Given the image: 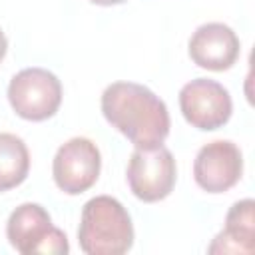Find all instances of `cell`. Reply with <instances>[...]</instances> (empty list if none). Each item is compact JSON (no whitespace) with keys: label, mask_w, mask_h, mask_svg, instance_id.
Instances as JSON below:
<instances>
[{"label":"cell","mask_w":255,"mask_h":255,"mask_svg":"<svg viewBox=\"0 0 255 255\" xmlns=\"http://www.w3.org/2000/svg\"><path fill=\"white\" fill-rule=\"evenodd\" d=\"M187 52L193 64L209 72L229 70L241 52V42L235 30L223 22L201 24L189 38Z\"/></svg>","instance_id":"obj_9"},{"label":"cell","mask_w":255,"mask_h":255,"mask_svg":"<svg viewBox=\"0 0 255 255\" xmlns=\"http://www.w3.org/2000/svg\"><path fill=\"white\" fill-rule=\"evenodd\" d=\"M126 179L129 191L145 203L165 199L177 179V165L173 153L165 145L157 147H135L129 155Z\"/></svg>","instance_id":"obj_5"},{"label":"cell","mask_w":255,"mask_h":255,"mask_svg":"<svg viewBox=\"0 0 255 255\" xmlns=\"http://www.w3.org/2000/svg\"><path fill=\"white\" fill-rule=\"evenodd\" d=\"M90 2L96 6H116V4H124L128 0H90Z\"/></svg>","instance_id":"obj_13"},{"label":"cell","mask_w":255,"mask_h":255,"mask_svg":"<svg viewBox=\"0 0 255 255\" xmlns=\"http://www.w3.org/2000/svg\"><path fill=\"white\" fill-rule=\"evenodd\" d=\"M30 173V151L16 133L0 131V193L26 181Z\"/></svg>","instance_id":"obj_11"},{"label":"cell","mask_w":255,"mask_h":255,"mask_svg":"<svg viewBox=\"0 0 255 255\" xmlns=\"http://www.w3.org/2000/svg\"><path fill=\"white\" fill-rule=\"evenodd\" d=\"M179 110L191 128L215 131L229 122L233 102L223 84L209 78H195L179 90Z\"/></svg>","instance_id":"obj_7"},{"label":"cell","mask_w":255,"mask_h":255,"mask_svg":"<svg viewBox=\"0 0 255 255\" xmlns=\"http://www.w3.org/2000/svg\"><path fill=\"white\" fill-rule=\"evenodd\" d=\"M102 153L90 137H72L62 143L52 161V177L60 191L80 195L92 189L100 177Z\"/></svg>","instance_id":"obj_6"},{"label":"cell","mask_w":255,"mask_h":255,"mask_svg":"<svg viewBox=\"0 0 255 255\" xmlns=\"http://www.w3.org/2000/svg\"><path fill=\"white\" fill-rule=\"evenodd\" d=\"M8 102L22 120L44 122L60 110L62 82L46 68H24L8 84Z\"/></svg>","instance_id":"obj_4"},{"label":"cell","mask_w":255,"mask_h":255,"mask_svg":"<svg viewBox=\"0 0 255 255\" xmlns=\"http://www.w3.org/2000/svg\"><path fill=\"white\" fill-rule=\"evenodd\" d=\"M8 243L22 255H68L70 243L62 229L52 225L50 213L40 203L18 205L6 221Z\"/></svg>","instance_id":"obj_3"},{"label":"cell","mask_w":255,"mask_h":255,"mask_svg":"<svg viewBox=\"0 0 255 255\" xmlns=\"http://www.w3.org/2000/svg\"><path fill=\"white\" fill-rule=\"evenodd\" d=\"M80 249L88 255H124L133 245V223L128 209L112 195H96L82 207Z\"/></svg>","instance_id":"obj_2"},{"label":"cell","mask_w":255,"mask_h":255,"mask_svg":"<svg viewBox=\"0 0 255 255\" xmlns=\"http://www.w3.org/2000/svg\"><path fill=\"white\" fill-rule=\"evenodd\" d=\"M243 175V153L229 139H215L199 147L193 159V179L207 193H225Z\"/></svg>","instance_id":"obj_8"},{"label":"cell","mask_w":255,"mask_h":255,"mask_svg":"<svg viewBox=\"0 0 255 255\" xmlns=\"http://www.w3.org/2000/svg\"><path fill=\"white\" fill-rule=\"evenodd\" d=\"M6 52H8V40H6V36H4V32H2V28H0V62L4 60V56H6Z\"/></svg>","instance_id":"obj_12"},{"label":"cell","mask_w":255,"mask_h":255,"mask_svg":"<svg viewBox=\"0 0 255 255\" xmlns=\"http://www.w3.org/2000/svg\"><path fill=\"white\" fill-rule=\"evenodd\" d=\"M106 122L135 147L163 145L171 120L165 102L147 86L135 82L110 84L100 100Z\"/></svg>","instance_id":"obj_1"},{"label":"cell","mask_w":255,"mask_h":255,"mask_svg":"<svg viewBox=\"0 0 255 255\" xmlns=\"http://www.w3.org/2000/svg\"><path fill=\"white\" fill-rule=\"evenodd\" d=\"M209 253H245L255 251V201L251 197L235 201L227 215L225 227L215 235Z\"/></svg>","instance_id":"obj_10"}]
</instances>
